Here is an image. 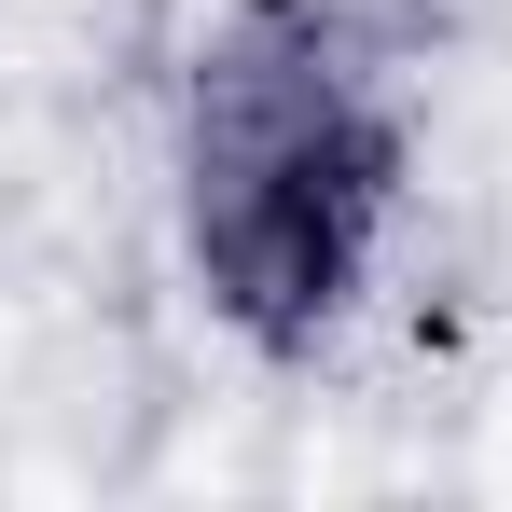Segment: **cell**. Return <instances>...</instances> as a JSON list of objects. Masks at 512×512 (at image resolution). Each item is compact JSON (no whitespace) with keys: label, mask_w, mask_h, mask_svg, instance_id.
<instances>
[{"label":"cell","mask_w":512,"mask_h":512,"mask_svg":"<svg viewBox=\"0 0 512 512\" xmlns=\"http://www.w3.org/2000/svg\"><path fill=\"white\" fill-rule=\"evenodd\" d=\"M416 139L346 0H222L180 70V263L250 360H319L360 319Z\"/></svg>","instance_id":"1"}]
</instances>
